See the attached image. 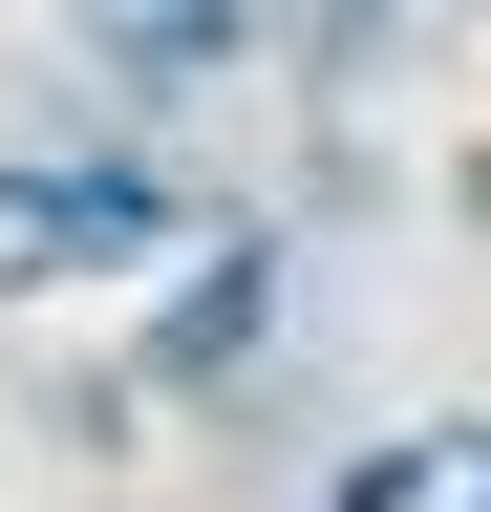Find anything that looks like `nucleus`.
<instances>
[{
	"label": "nucleus",
	"mask_w": 491,
	"mask_h": 512,
	"mask_svg": "<svg viewBox=\"0 0 491 512\" xmlns=\"http://www.w3.org/2000/svg\"><path fill=\"white\" fill-rule=\"evenodd\" d=\"M193 235H214V171H171V150L0 171V278H171Z\"/></svg>",
	"instance_id": "f257e3e1"
},
{
	"label": "nucleus",
	"mask_w": 491,
	"mask_h": 512,
	"mask_svg": "<svg viewBox=\"0 0 491 512\" xmlns=\"http://www.w3.org/2000/svg\"><path fill=\"white\" fill-rule=\"evenodd\" d=\"M235 384H278V235H193L171 256V299H150V342H129V406H235Z\"/></svg>",
	"instance_id": "f03ea898"
},
{
	"label": "nucleus",
	"mask_w": 491,
	"mask_h": 512,
	"mask_svg": "<svg viewBox=\"0 0 491 512\" xmlns=\"http://www.w3.org/2000/svg\"><path fill=\"white\" fill-rule=\"evenodd\" d=\"M214 64H257V0H107V86H150V107H193Z\"/></svg>",
	"instance_id": "7ed1b4c3"
},
{
	"label": "nucleus",
	"mask_w": 491,
	"mask_h": 512,
	"mask_svg": "<svg viewBox=\"0 0 491 512\" xmlns=\"http://www.w3.org/2000/svg\"><path fill=\"white\" fill-rule=\"evenodd\" d=\"M427 491H449V448H427V427H406V448H363V470H342L321 512H427Z\"/></svg>",
	"instance_id": "20e7f679"
}]
</instances>
